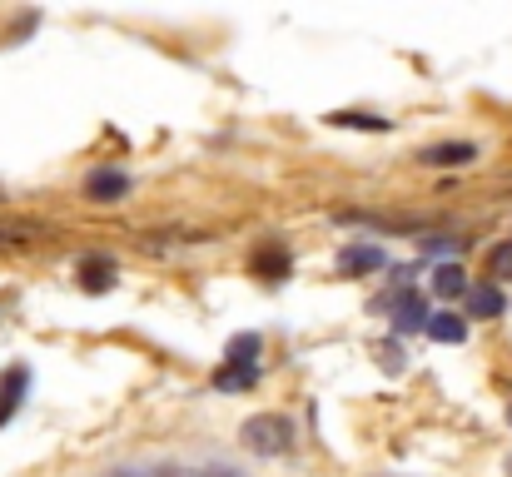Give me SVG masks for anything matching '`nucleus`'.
<instances>
[{"mask_svg":"<svg viewBox=\"0 0 512 477\" xmlns=\"http://www.w3.org/2000/svg\"><path fill=\"white\" fill-rule=\"evenodd\" d=\"M239 438H244V448L259 453V458H284L289 443H294V428H289L284 413H254V418L239 428Z\"/></svg>","mask_w":512,"mask_h":477,"instance_id":"nucleus-1","label":"nucleus"},{"mask_svg":"<svg viewBox=\"0 0 512 477\" xmlns=\"http://www.w3.org/2000/svg\"><path fill=\"white\" fill-rule=\"evenodd\" d=\"M373 269H383V249L378 244H348L339 254V274H373Z\"/></svg>","mask_w":512,"mask_h":477,"instance_id":"nucleus-6","label":"nucleus"},{"mask_svg":"<svg viewBox=\"0 0 512 477\" xmlns=\"http://www.w3.org/2000/svg\"><path fill=\"white\" fill-rule=\"evenodd\" d=\"M324 125H334V130H373V135H388L393 130V120L363 115V110H334V115H324Z\"/></svg>","mask_w":512,"mask_h":477,"instance_id":"nucleus-8","label":"nucleus"},{"mask_svg":"<svg viewBox=\"0 0 512 477\" xmlns=\"http://www.w3.org/2000/svg\"><path fill=\"white\" fill-rule=\"evenodd\" d=\"M468 309H473V318H498L508 309V299L498 284H478V289H468Z\"/></svg>","mask_w":512,"mask_h":477,"instance_id":"nucleus-10","label":"nucleus"},{"mask_svg":"<svg viewBox=\"0 0 512 477\" xmlns=\"http://www.w3.org/2000/svg\"><path fill=\"white\" fill-rule=\"evenodd\" d=\"M40 229L35 224H0V244H25V239H35Z\"/></svg>","mask_w":512,"mask_h":477,"instance_id":"nucleus-16","label":"nucleus"},{"mask_svg":"<svg viewBox=\"0 0 512 477\" xmlns=\"http://www.w3.org/2000/svg\"><path fill=\"white\" fill-rule=\"evenodd\" d=\"M249 269H254L259 279H269V284H274V279H284V274H289V249H284L279 239H264V244L254 249Z\"/></svg>","mask_w":512,"mask_h":477,"instance_id":"nucleus-2","label":"nucleus"},{"mask_svg":"<svg viewBox=\"0 0 512 477\" xmlns=\"http://www.w3.org/2000/svg\"><path fill=\"white\" fill-rule=\"evenodd\" d=\"M433 294H438V299L468 294V274H463L458 264H438V269H433Z\"/></svg>","mask_w":512,"mask_h":477,"instance_id":"nucleus-12","label":"nucleus"},{"mask_svg":"<svg viewBox=\"0 0 512 477\" xmlns=\"http://www.w3.org/2000/svg\"><path fill=\"white\" fill-rule=\"evenodd\" d=\"M25 388H30V368H25V363H15L10 373H0V428L15 418V408H20Z\"/></svg>","mask_w":512,"mask_h":477,"instance_id":"nucleus-3","label":"nucleus"},{"mask_svg":"<svg viewBox=\"0 0 512 477\" xmlns=\"http://www.w3.org/2000/svg\"><path fill=\"white\" fill-rule=\"evenodd\" d=\"M259 348H264V338H259V333H234V338H229V348H224V363H244V368H254Z\"/></svg>","mask_w":512,"mask_h":477,"instance_id":"nucleus-13","label":"nucleus"},{"mask_svg":"<svg viewBox=\"0 0 512 477\" xmlns=\"http://www.w3.org/2000/svg\"><path fill=\"white\" fill-rule=\"evenodd\" d=\"M85 194H90V199H100V204H115V199H125V194H130V179H125L120 169H95V174L85 179Z\"/></svg>","mask_w":512,"mask_h":477,"instance_id":"nucleus-5","label":"nucleus"},{"mask_svg":"<svg viewBox=\"0 0 512 477\" xmlns=\"http://www.w3.org/2000/svg\"><path fill=\"white\" fill-rule=\"evenodd\" d=\"M204 477H224V473H204Z\"/></svg>","mask_w":512,"mask_h":477,"instance_id":"nucleus-17","label":"nucleus"},{"mask_svg":"<svg viewBox=\"0 0 512 477\" xmlns=\"http://www.w3.org/2000/svg\"><path fill=\"white\" fill-rule=\"evenodd\" d=\"M413 323H428L423 299H403V309H398V328H413Z\"/></svg>","mask_w":512,"mask_h":477,"instance_id":"nucleus-15","label":"nucleus"},{"mask_svg":"<svg viewBox=\"0 0 512 477\" xmlns=\"http://www.w3.org/2000/svg\"><path fill=\"white\" fill-rule=\"evenodd\" d=\"M259 383V368H244V363H219L214 368V388L219 393H244Z\"/></svg>","mask_w":512,"mask_h":477,"instance_id":"nucleus-9","label":"nucleus"},{"mask_svg":"<svg viewBox=\"0 0 512 477\" xmlns=\"http://www.w3.org/2000/svg\"><path fill=\"white\" fill-rule=\"evenodd\" d=\"M488 269H493V279H503V284H508V279H512V239H508V244H498V249H493Z\"/></svg>","mask_w":512,"mask_h":477,"instance_id":"nucleus-14","label":"nucleus"},{"mask_svg":"<svg viewBox=\"0 0 512 477\" xmlns=\"http://www.w3.org/2000/svg\"><path fill=\"white\" fill-rule=\"evenodd\" d=\"M418 159H423V164H438V169H458V164H473V159H478V145H468V140H453V145H428Z\"/></svg>","mask_w":512,"mask_h":477,"instance_id":"nucleus-7","label":"nucleus"},{"mask_svg":"<svg viewBox=\"0 0 512 477\" xmlns=\"http://www.w3.org/2000/svg\"><path fill=\"white\" fill-rule=\"evenodd\" d=\"M508 418H512V408H508Z\"/></svg>","mask_w":512,"mask_h":477,"instance_id":"nucleus-18","label":"nucleus"},{"mask_svg":"<svg viewBox=\"0 0 512 477\" xmlns=\"http://www.w3.org/2000/svg\"><path fill=\"white\" fill-rule=\"evenodd\" d=\"M423 328H428L433 343H463V338H468V323H463L458 314H428Z\"/></svg>","mask_w":512,"mask_h":477,"instance_id":"nucleus-11","label":"nucleus"},{"mask_svg":"<svg viewBox=\"0 0 512 477\" xmlns=\"http://www.w3.org/2000/svg\"><path fill=\"white\" fill-rule=\"evenodd\" d=\"M80 289L85 294H110L115 289V259H105V254L80 259Z\"/></svg>","mask_w":512,"mask_h":477,"instance_id":"nucleus-4","label":"nucleus"}]
</instances>
